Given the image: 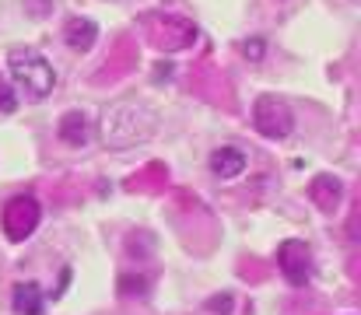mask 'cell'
Here are the masks:
<instances>
[{
  "label": "cell",
  "mask_w": 361,
  "mask_h": 315,
  "mask_svg": "<svg viewBox=\"0 0 361 315\" xmlns=\"http://www.w3.org/2000/svg\"><path fill=\"white\" fill-rule=\"evenodd\" d=\"M211 172L218 179H235V175L245 172V154H242L239 147H218L211 154Z\"/></svg>",
  "instance_id": "obj_7"
},
{
  "label": "cell",
  "mask_w": 361,
  "mask_h": 315,
  "mask_svg": "<svg viewBox=\"0 0 361 315\" xmlns=\"http://www.w3.org/2000/svg\"><path fill=\"white\" fill-rule=\"evenodd\" d=\"M158 130V112L151 105L137 102V99H123L102 109L99 119V137L106 147H133L151 140Z\"/></svg>",
  "instance_id": "obj_1"
},
{
  "label": "cell",
  "mask_w": 361,
  "mask_h": 315,
  "mask_svg": "<svg viewBox=\"0 0 361 315\" xmlns=\"http://www.w3.org/2000/svg\"><path fill=\"white\" fill-rule=\"evenodd\" d=\"M7 85L18 95H25L28 102H42V99L53 95L56 74H53V63L39 49L18 46V49L7 53Z\"/></svg>",
  "instance_id": "obj_2"
},
{
  "label": "cell",
  "mask_w": 361,
  "mask_h": 315,
  "mask_svg": "<svg viewBox=\"0 0 361 315\" xmlns=\"http://www.w3.org/2000/svg\"><path fill=\"white\" fill-rule=\"evenodd\" d=\"M18 109V95L7 81H0V112H14Z\"/></svg>",
  "instance_id": "obj_10"
},
{
  "label": "cell",
  "mask_w": 361,
  "mask_h": 315,
  "mask_svg": "<svg viewBox=\"0 0 361 315\" xmlns=\"http://www.w3.org/2000/svg\"><path fill=\"white\" fill-rule=\"evenodd\" d=\"M277 263H281V273L288 277V284H295V288L309 284V277H312V252H309L305 242H298V238L284 242L277 249Z\"/></svg>",
  "instance_id": "obj_5"
},
{
  "label": "cell",
  "mask_w": 361,
  "mask_h": 315,
  "mask_svg": "<svg viewBox=\"0 0 361 315\" xmlns=\"http://www.w3.org/2000/svg\"><path fill=\"white\" fill-rule=\"evenodd\" d=\"M95 39H99V28H95V21H88V18H71L67 25H63V42L71 46V49H92L95 46Z\"/></svg>",
  "instance_id": "obj_6"
},
{
  "label": "cell",
  "mask_w": 361,
  "mask_h": 315,
  "mask_svg": "<svg viewBox=\"0 0 361 315\" xmlns=\"http://www.w3.org/2000/svg\"><path fill=\"white\" fill-rule=\"evenodd\" d=\"M39 217H42V210L35 204V197H14V200H7V207L0 214V228L11 242H25L39 228Z\"/></svg>",
  "instance_id": "obj_4"
},
{
  "label": "cell",
  "mask_w": 361,
  "mask_h": 315,
  "mask_svg": "<svg viewBox=\"0 0 361 315\" xmlns=\"http://www.w3.org/2000/svg\"><path fill=\"white\" fill-rule=\"evenodd\" d=\"M42 309H46V295L35 280L14 288V312L18 315H42Z\"/></svg>",
  "instance_id": "obj_8"
},
{
  "label": "cell",
  "mask_w": 361,
  "mask_h": 315,
  "mask_svg": "<svg viewBox=\"0 0 361 315\" xmlns=\"http://www.w3.org/2000/svg\"><path fill=\"white\" fill-rule=\"evenodd\" d=\"M252 123H256V130L263 137L284 140L295 130V112H291V105L284 102V99L263 95V99H256V105H252Z\"/></svg>",
  "instance_id": "obj_3"
},
{
  "label": "cell",
  "mask_w": 361,
  "mask_h": 315,
  "mask_svg": "<svg viewBox=\"0 0 361 315\" xmlns=\"http://www.w3.org/2000/svg\"><path fill=\"white\" fill-rule=\"evenodd\" d=\"M245 56L259 60V56H263V39H249V42H245Z\"/></svg>",
  "instance_id": "obj_11"
},
{
  "label": "cell",
  "mask_w": 361,
  "mask_h": 315,
  "mask_svg": "<svg viewBox=\"0 0 361 315\" xmlns=\"http://www.w3.org/2000/svg\"><path fill=\"white\" fill-rule=\"evenodd\" d=\"M88 137H92V126H88L85 112H67V116L60 119V140H63V144L81 147V144H88Z\"/></svg>",
  "instance_id": "obj_9"
}]
</instances>
